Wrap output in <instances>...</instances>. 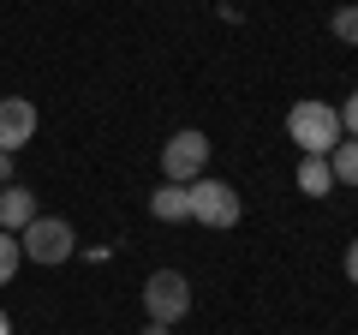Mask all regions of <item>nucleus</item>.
<instances>
[{
    "instance_id": "1",
    "label": "nucleus",
    "mask_w": 358,
    "mask_h": 335,
    "mask_svg": "<svg viewBox=\"0 0 358 335\" xmlns=\"http://www.w3.org/2000/svg\"><path fill=\"white\" fill-rule=\"evenodd\" d=\"M287 138H293L305 156H329L346 132H341V114H334L329 102H299L293 114H287Z\"/></svg>"
},
{
    "instance_id": "2",
    "label": "nucleus",
    "mask_w": 358,
    "mask_h": 335,
    "mask_svg": "<svg viewBox=\"0 0 358 335\" xmlns=\"http://www.w3.org/2000/svg\"><path fill=\"white\" fill-rule=\"evenodd\" d=\"M203 162H209V138H203L197 126L173 132V138L162 144V180H173V186L203 180Z\"/></svg>"
},
{
    "instance_id": "3",
    "label": "nucleus",
    "mask_w": 358,
    "mask_h": 335,
    "mask_svg": "<svg viewBox=\"0 0 358 335\" xmlns=\"http://www.w3.org/2000/svg\"><path fill=\"white\" fill-rule=\"evenodd\" d=\"M72 221H60V216H36L24 233H18V252H24L30 264H66L72 258Z\"/></svg>"
},
{
    "instance_id": "4",
    "label": "nucleus",
    "mask_w": 358,
    "mask_h": 335,
    "mask_svg": "<svg viewBox=\"0 0 358 335\" xmlns=\"http://www.w3.org/2000/svg\"><path fill=\"white\" fill-rule=\"evenodd\" d=\"M143 311H150V323H167V329H173V323L192 311V287H185V275H179V270H155L150 282H143Z\"/></svg>"
},
{
    "instance_id": "5",
    "label": "nucleus",
    "mask_w": 358,
    "mask_h": 335,
    "mask_svg": "<svg viewBox=\"0 0 358 335\" xmlns=\"http://www.w3.org/2000/svg\"><path fill=\"white\" fill-rule=\"evenodd\" d=\"M192 221H203V228H233L239 221V192H233L227 180H192Z\"/></svg>"
},
{
    "instance_id": "6",
    "label": "nucleus",
    "mask_w": 358,
    "mask_h": 335,
    "mask_svg": "<svg viewBox=\"0 0 358 335\" xmlns=\"http://www.w3.org/2000/svg\"><path fill=\"white\" fill-rule=\"evenodd\" d=\"M36 138V102L30 96H0V150L13 156Z\"/></svg>"
},
{
    "instance_id": "7",
    "label": "nucleus",
    "mask_w": 358,
    "mask_h": 335,
    "mask_svg": "<svg viewBox=\"0 0 358 335\" xmlns=\"http://www.w3.org/2000/svg\"><path fill=\"white\" fill-rule=\"evenodd\" d=\"M36 216H42L36 192H24V186H6V192H0V233H24Z\"/></svg>"
},
{
    "instance_id": "8",
    "label": "nucleus",
    "mask_w": 358,
    "mask_h": 335,
    "mask_svg": "<svg viewBox=\"0 0 358 335\" xmlns=\"http://www.w3.org/2000/svg\"><path fill=\"white\" fill-rule=\"evenodd\" d=\"M150 216H155V221H192V186L162 180V186L150 192Z\"/></svg>"
},
{
    "instance_id": "9",
    "label": "nucleus",
    "mask_w": 358,
    "mask_h": 335,
    "mask_svg": "<svg viewBox=\"0 0 358 335\" xmlns=\"http://www.w3.org/2000/svg\"><path fill=\"white\" fill-rule=\"evenodd\" d=\"M299 192H305V198H329L334 192L329 156H299Z\"/></svg>"
},
{
    "instance_id": "10",
    "label": "nucleus",
    "mask_w": 358,
    "mask_h": 335,
    "mask_svg": "<svg viewBox=\"0 0 358 335\" xmlns=\"http://www.w3.org/2000/svg\"><path fill=\"white\" fill-rule=\"evenodd\" d=\"M329 174H334V186H358V138H341L329 150Z\"/></svg>"
},
{
    "instance_id": "11",
    "label": "nucleus",
    "mask_w": 358,
    "mask_h": 335,
    "mask_svg": "<svg viewBox=\"0 0 358 335\" xmlns=\"http://www.w3.org/2000/svg\"><path fill=\"white\" fill-rule=\"evenodd\" d=\"M18 264H24V252H18V233H0V287H13Z\"/></svg>"
},
{
    "instance_id": "12",
    "label": "nucleus",
    "mask_w": 358,
    "mask_h": 335,
    "mask_svg": "<svg viewBox=\"0 0 358 335\" xmlns=\"http://www.w3.org/2000/svg\"><path fill=\"white\" fill-rule=\"evenodd\" d=\"M329 30L346 42V48H358V6H334V18H329Z\"/></svg>"
},
{
    "instance_id": "13",
    "label": "nucleus",
    "mask_w": 358,
    "mask_h": 335,
    "mask_svg": "<svg viewBox=\"0 0 358 335\" xmlns=\"http://www.w3.org/2000/svg\"><path fill=\"white\" fill-rule=\"evenodd\" d=\"M334 114H341V132H346V138H358V90L346 96V108H334Z\"/></svg>"
},
{
    "instance_id": "14",
    "label": "nucleus",
    "mask_w": 358,
    "mask_h": 335,
    "mask_svg": "<svg viewBox=\"0 0 358 335\" xmlns=\"http://www.w3.org/2000/svg\"><path fill=\"white\" fill-rule=\"evenodd\" d=\"M346 282H352V287H358V240H352V245H346Z\"/></svg>"
},
{
    "instance_id": "15",
    "label": "nucleus",
    "mask_w": 358,
    "mask_h": 335,
    "mask_svg": "<svg viewBox=\"0 0 358 335\" xmlns=\"http://www.w3.org/2000/svg\"><path fill=\"white\" fill-rule=\"evenodd\" d=\"M6 186H13V156L0 150V192H6Z\"/></svg>"
},
{
    "instance_id": "16",
    "label": "nucleus",
    "mask_w": 358,
    "mask_h": 335,
    "mask_svg": "<svg viewBox=\"0 0 358 335\" xmlns=\"http://www.w3.org/2000/svg\"><path fill=\"white\" fill-rule=\"evenodd\" d=\"M143 335H167V323H143Z\"/></svg>"
},
{
    "instance_id": "17",
    "label": "nucleus",
    "mask_w": 358,
    "mask_h": 335,
    "mask_svg": "<svg viewBox=\"0 0 358 335\" xmlns=\"http://www.w3.org/2000/svg\"><path fill=\"white\" fill-rule=\"evenodd\" d=\"M0 335H13V317H6V311H0Z\"/></svg>"
}]
</instances>
